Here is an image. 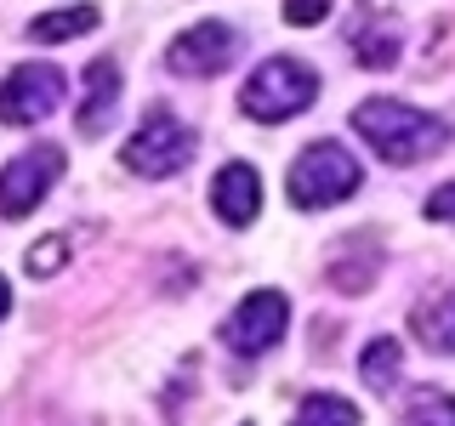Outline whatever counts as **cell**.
Here are the masks:
<instances>
[{
    "label": "cell",
    "instance_id": "cell-1",
    "mask_svg": "<svg viewBox=\"0 0 455 426\" xmlns=\"http://www.w3.org/2000/svg\"><path fill=\"white\" fill-rule=\"evenodd\" d=\"M353 131H359L370 148H376V160H387V165H421L450 142V125L438 120V114L410 108V103H398V97H370V103H359L353 108Z\"/></svg>",
    "mask_w": 455,
    "mask_h": 426
},
{
    "label": "cell",
    "instance_id": "cell-2",
    "mask_svg": "<svg viewBox=\"0 0 455 426\" xmlns=\"http://www.w3.org/2000/svg\"><path fill=\"white\" fill-rule=\"evenodd\" d=\"M359 182H364V170L341 142H307L296 154L291 177H284V193H291L296 210H331V205L359 193Z\"/></svg>",
    "mask_w": 455,
    "mask_h": 426
},
{
    "label": "cell",
    "instance_id": "cell-3",
    "mask_svg": "<svg viewBox=\"0 0 455 426\" xmlns=\"http://www.w3.org/2000/svg\"><path fill=\"white\" fill-rule=\"evenodd\" d=\"M313 97H319V75H313L302 57H267V63H256V75L239 85V108L262 125L296 120L302 108H313Z\"/></svg>",
    "mask_w": 455,
    "mask_h": 426
},
{
    "label": "cell",
    "instance_id": "cell-4",
    "mask_svg": "<svg viewBox=\"0 0 455 426\" xmlns=\"http://www.w3.org/2000/svg\"><path fill=\"white\" fill-rule=\"evenodd\" d=\"M194 148H199L194 125H182L177 114L154 108L148 120H142L137 131L125 137L120 165H125V170H137V177H154V182H160V177H177V170L194 160Z\"/></svg>",
    "mask_w": 455,
    "mask_h": 426
},
{
    "label": "cell",
    "instance_id": "cell-5",
    "mask_svg": "<svg viewBox=\"0 0 455 426\" xmlns=\"http://www.w3.org/2000/svg\"><path fill=\"white\" fill-rule=\"evenodd\" d=\"M57 177H63V148H57V142H35V148H23L18 160L0 170V217H6V222L28 217V210L57 188Z\"/></svg>",
    "mask_w": 455,
    "mask_h": 426
},
{
    "label": "cell",
    "instance_id": "cell-6",
    "mask_svg": "<svg viewBox=\"0 0 455 426\" xmlns=\"http://www.w3.org/2000/svg\"><path fill=\"white\" fill-rule=\"evenodd\" d=\"M284 330H291V302H284L279 290H251L245 302L228 312L222 341L239 352V359H256V352H267Z\"/></svg>",
    "mask_w": 455,
    "mask_h": 426
},
{
    "label": "cell",
    "instance_id": "cell-7",
    "mask_svg": "<svg viewBox=\"0 0 455 426\" xmlns=\"http://www.w3.org/2000/svg\"><path fill=\"white\" fill-rule=\"evenodd\" d=\"M52 108H63V75L52 63H18L0 80V120L6 125H35Z\"/></svg>",
    "mask_w": 455,
    "mask_h": 426
},
{
    "label": "cell",
    "instance_id": "cell-8",
    "mask_svg": "<svg viewBox=\"0 0 455 426\" xmlns=\"http://www.w3.org/2000/svg\"><path fill=\"white\" fill-rule=\"evenodd\" d=\"M234 57H239V35L228 23H194V28H182V35L171 40L165 63L177 68V75H188V80H211V75H222Z\"/></svg>",
    "mask_w": 455,
    "mask_h": 426
},
{
    "label": "cell",
    "instance_id": "cell-9",
    "mask_svg": "<svg viewBox=\"0 0 455 426\" xmlns=\"http://www.w3.org/2000/svg\"><path fill=\"white\" fill-rule=\"evenodd\" d=\"M211 210H217L228 227H251L256 210H262V177H256L245 160L222 165L217 182H211Z\"/></svg>",
    "mask_w": 455,
    "mask_h": 426
},
{
    "label": "cell",
    "instance_id": "cell-10",
    "mask_svg": "<svg viewBox=\"0 0 455 426\" xmlns=\"http://www.w3.org/2000/svg\"><path fill=\"white\" fill-rule=\"evenodd\" d=\"M120 103V68H114V57H97L92 68H85V103H80V131L97 137L108 131V114Z\"/></svg>",
    "mask_w": 455,
    "mask_h": 426
},
{
    "label": "cell",
    "instance_id": "cell-11",
    "mask_svg": "<svg viewBox=\"0 0 455 426\" xmlns=\"http://www.w3.org/2000/svg\"><path fill=\"white\" fill-rule=\"evenodd\" d=\"M410 335H416L427 352H455V296L421 302L410 312Z\"/></svg>",
    "mask_w": 455,
    "mask_h": 426
},
{
    "label": "cell",
    "instance_id": "cell-12",
    "mask_svg": "<svg viewBox=\"0 0 455 426\" xmlns=\"http://www.w3.org/2000/svg\"><path fill=\"white\" fill-rule=\"evenodd\" d=\"M97 28V6H63V12H46V18L28 23V40L40 46H63V40H80Z\"/></svg>",
    "mask_w": 455,
    "mask_h": 426
},
{
    "label": "cell",
    "instance_id": "cell-13",
    "mask_svg": "<svg viewBox=\"0 0 455 426\" xmlns=\"http://www.w3.org/2000/svg\"><path fill=\"white\" fill-rule=\"evenodd\" d=\"M398 23L393 18H376V23H359V35H353V57H359L364 68H393L398 63Z\"/></svg>",
    "mask_w": 455,
    "mask_h": 426
},
{
    "label": "cell",
    "instance_id": "cell-14",
    "mask_svg": "<svg viewBox=\"0 0 455 426\" xmlns=\"http://www.w3.org/2000/svg\"><path fill=\"white\" fill-rule=\"evenodd\" d=\"M398 369H404V347H398L393 335H376V341L364 347V359H359V375H364L370 392L398 387Z\"/></svg>",
    "mask_w": 455,
    "mask_h": 426
},
{
    "label": "cell",
    "instance_id": "cell-15",
    "mask_svg": "<svg viewBox=\"0 0 455 426\" xmlns=\"http://www.w3.org/2000/svg\"><path fill=\"white\" fill-rule=\"evenodd\" d=\"M291 426H359V409H353L347 398H336V392H313L307 404L296 409Z\"/></svg>",
    "mask_w": 455,
    "mask_h": 426
},
{
    "label": "cell",
    "instance_id": "cell-16",
    "mask_svg": "<svg viewBox=\"0 0 455 426\" xmlns=\"http://www.w3.org/2000/svg\"><path fill=\"white\" fill-rule=\"evenodd\" d=\"M404 426H455V398L450 392H416L404 409Z\"/></svg>",
    "mask_w": 455,
    "mask_h": 426
},
{
    "label": "cell",
    "instance_id": "cell-17",
    "mask_svg": "<svg viewBox=\"0 0 455 426\" xmlns=\"http://www.w3.org/2000/svg\"><path fill=\"white\" fill-rule=\"evenodd\" d=\"M63 256H68V245L63 239H40V245H28V256H23V267H28V279H46V273H57L63 267Z\"/></svg>",
    "mask_w": 455,
    "mask_h": 426
},
{
    "label": "cell",
    "instance_id": "cell-18",
    "mask_svg": "<svg viewBox=\"0 0 455 426\" xmlns=\"http://www.w3.org/2000/svg\"><path fill=\"white\" fill-rule=\"evenodd\" d=\"M331 18V0H284V23L307 28V23H324Z\"/></svg>",
    "mask_w": 455,
    "mask_h": 426
},
{
    "label": "cell",
    "instance_id": "cell-19",
    "mask_svg": "<svg viewBox=\"0 0 455 426\" xmlns=\"http://www.w3.org/2000/svg\"><path fill=\"white\" fill-rule=\"evenodd\" d=\"M427 217L444 222V227H455V182H444V188L427 193Z\"/></svg>",
    "mask_w": 455,
    "mask_h": 426
},
{
    "label": "cell",
    "instance_id": "cell-20",
    "mask_svg": "<svg viewBox=\"0 0 455 426\" xmlns=\"http://www.w3.org/2000/svg\"><path fill=\"white\" fill-rule=\"evenodd\" d=\"M6 312H12V284L0 279V319H6Z\"/></svg>",
    "mask_w": 455,
    "mask_h": 426
}]
</instances>
